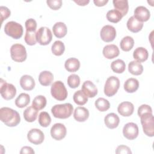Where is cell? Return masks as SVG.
<instances>
[{
	"label": "cell",
	"instance_id": "cell-33",
	"mask_svg": "<svg viewBox=\"0 0 154 154\" xmlns=\"http://www.w3.org/2000/svg\"><path fill=\"white\" fill-rule=\"evenodd\" d=\"M111 68L114 72L117 73H122L125 70L126 64L123 60L117 59L111 63Z\"/></svg>",
	"mask_w": 154,
	"mask_h": 154
},
{
	"label": "cell",
	"instance_id": "cell-15",
	"mask_svg": "<svg viewBox=\"0 0 154 154\" xmlns=\"http://www.w3.org/2000/svg\"><path fill=\"white\" fill-rule=\"evenodd\" d=\"M134 105L131 102L127 101L120 103L117 107L118 112L123 117H129L131 116L134 112Z\"/></svg>",
	"mask_w": 154,
	"mask_h": 154
},
{
	"label": "cell",
	"instance_id": "cell-13",
	"mask_svg": "<svg viewBox=\"0 0 154 154\" xmlns=\"http://www.w3.org/2000/svg\"><path fill=\"white\" fill-rule=\"evenodd\" d=\"M67 133L66 126L60 123L54 124L51 129V137L56 140H61L63 139Z\"/></svg>",
	"mask_w": 154,
	"mask_h": 154
},
{
	"label": "cell",
	"instance_id": "cell-8",
	"mask_svg": "<svg viewBox=\"0 0 154 154\" xmlns=\"http://www.w3.org/2000/svg\"><path fill=\"white\" fill-rule=\"evenodd\" d=\"M0 93L4 99L10 100L16 96V88L13 84L7 83L5 81L1 79Z\"/></svg>",
	"mask_w": 154,
	"mask_h": 154
},
{
	"label": "cell",
	"instance_id": "cell-26",
	"mask_svg": "<svg viewBox=\"0 0 154 154\" xmlns=\"http://www.w3.org/2000/svg\"><path fill=\"white\" fill-rule=\"evenodd\" d=\"M112 2L116 10L120 11L123 17L127 14L129 10L128 1L127 0H114Z\"/></svg>",
	"mask_w": 154,
	"mask_h": 154
},
{
	"label": "cell",
	"instance_id": "cell-32",
	"mask_svg": "<svg viewBox=\"0 0 154 154\" xmlns=\"http://www.w3.org/2000/svg\"><path fill=\"white\" fill-rule=\"evenodd\" d=\"M47 103L46 99L42 95H38L34 97L33 99L32 106L37 110L39 111L43 109Z\"/></svg>",
	"mask_w": 154,
	"mask_h": 154
},
{
	"label": "cell",
	"instance_id": "cell-21",
	"mask_svg": "<svg viewBox=\"0 0 154 154\" xmlns=\"http://www.w3.org/2000/svg\"><path fill=\"white\" fill-rule=\"evenodd\" d=\"M89 117L88 110L83 106H78L75 108L73 113L74 119L79 122H83L87 120Z\"/></svg>",
	"mask_w": 154,
	"mask_h": 154
},
{
	"label": "cell",
	"instance_id": "cell-30",
	"mask_svg": "<svg viewBox=\"0 0 154 154\" xmlns=\"http://www.w3.org/2000/svg\"><path fill=\"white\" fill-rule=\"evenodd\" d=\"M30 102V96L27 93L20 94L15 100V105L18 108H24Z\"/></svg>",
	"mask_w": 154,
	"mask_h": 154
},
{
	"label": "cell",
	"instance_id": "cell-28",
	"mask_svg": "<svg viewBox=\"0 0 154 154\" xmlns=\"http://www.w3.org/2000/svg\"><path fill=\"white\" fill-rule=\"evenodd\" d=\"M38 115V110L35 109L32 105L28 106L23 111L24 119L28 122H34Z\"/></svg>",
	"mask_w": 154,
	"mask_h": 154
},
{
	"label": "cell",
	"instance_id": "cell-44",
	"mask_svg": "<svg viewBox=\"0 0 154 154\" xmlns=\"http://www.w3.org/2000/svg\"><path fill=\"white\" fill-rule=\"evenodd\" d=\"M116 153L117 154H131L132 152L130 149V148L125 145H120L117 146L116 150Z\"/></svg>",
	"mask_w": 154,
	"mask_h": 154
},
{
	"label": "cell",
	"instance_id": "cell-39",
	"mask_svg": "<svg viewBox=\"0 0 154 154\" xmlns=\"http://www.w3.org/2000/svg\"><path fill=\"white\" fill-rule=\"evenodd\" d=\"M25 42L28 45L32 46L37 42L35 31H26L25 35Z\"/></svg>",
	"mask_w": 154,
	"mask_h": 154
},
{
	"label": "cell",
	"instance_id": "cell-12",
	"mask_svg": "<svg viewBox=\"0 0 154 154\" xmlns=\"http://www.w3.org/2000/svg\"><path fill=\"white\" fill-rule=\"evenodd\" d=\"M27 138L30 143L35 145H38L43 142L45 135L40 129L33 128L28 132Z\"/></svg>",
	"mask_w": 154,
	"mask_h": 154
},
{
	"label": "cell",
	"instance_id": "cell-6",
	"mask_svg": "<svg viewBox=\"0 0 154 154\" xmlns=\"http://www.w3.org/2000/svg\"><path fill=\"white\" fill-rule=\"evenodd\" d=\"M10 55L11 59L16 62H23L26 59L27 54L25 46L16 43L11 46Z\"/></svg>",
	"mask_w": 154,
	"mask_h": 154
},
{
	"label": "cell",
	"instance_id": "cell-46",
	"mask_svg": "<svg viewBox=\"0 0 154 154\" xmlns=\"http://www.w3.org/2000/svg\"><path fill=\"white\" fill-rule=\"evenodd\" d=\"M35 152L32 149V147L29 146H24L21 149V150L20 152V154H25V153H34Z\"/></svg>",
	"mask_w": 154,
	"mask_h": 154
},
{
	"label": "cell",
	"instance_id": "cell-43",
	"mask_svg": "<svg viewBox=\"0 0 154 154\" xmlns=\"http://www.w3.org/2000/svg\"><path fill=\"white\" fill-rule=\"evenodd\" d=\"M152 113V108L146 104H143L138 109V115L139 117H140L141 115L145 114V113Z\"/></svg>",
	"mask_w": 154,
	"mask_h": 154
},
{
	"label": "cell",
	"instance_id": "cell-16",
	"mask_svg": "<svg viewBox=\"0 0 154 154\" xmlns=\"http://www.w3.org/2000/svg\"><path fill=\"white\" fill-rule=\"evenodd\" d=\"M81 90L87 97H94L97 94L96 86L90 81H85L83 83Z\"/></svg>",
	"mask_w": 154,
	"mask_h": 154
},
{
	"label": "cell",
	"instance_id": "cell-45",
	"mask_svg": "<svg viewBox=\"0 0 154 154\" xmlns=\"http://www.w3.org/2000/svg\"><path fill=\"white\" fill-rule=\"evenodd\" d=\"M0 12H1V17L2 20V22L7 19L11 14L10 10L6 7L1 6L0 7Z\"/></svg>",
	"mask_w": 154,
	"mask_h": 154
},
{
	"label": "cell",
	"instance_id": "cell-11",
	"mask_svg": "<svg viewBox=\"0 0 154 154\" xmlns=\"http://www.w3.org/2000/svg\"><path fill=\"white\" fill-rule=\"evenodd\" d=\"M101 39L105 42H111L116 37V30L111 25H106L102 27L100 32Z\"/></svg>",
	"mask_w": 154,
	"mask_h": 154
},
{
	"label": "cell",
	"instance_id": "cell-41",
	"mask_svg": "<svg viewBox=\"0 0 154 154\" xmlns=\"http://www.w3.org/2000/svg\"><path fill=\"white\" fill-rule=\"evenodd\" d=\"M46 3L48 5L54 10L60 9L62 5L61 0H48Z\"/></svg>",
	"mask_w": 154,
	"mask_h": 154
},
{
	"label": "cell",
	"instance_id": "cell-9",
	"mask_svg": "<svg viewBox=\"0 0 154 154\" xmlns=\"http://www.w3.org/2000/svg\"><path fill=\"white\" fill-rule=\"evenodd\" d=\"M37 42L40 45H47L52 41V34L50 29L46 26L40 27L36 32Z\"/></svg>",
	"mask_w": 154,
	"mask_h": 154
},
{
	"label": "cell",
	"instance_id": "cell-17",
	"mask_svg": "<svg viewBox=\"0 0 154 154\" xmlns=\"http://www.w3.org/2000/svg\"><path fill=\"white\" fill-rule=\"evenodd\" d=\"M102 53L106 58L112 59L119 56L120 51L116 45L111 44L104 46Z\"/></svg>",
	"mask_w": 154,
	"mask_h": 154
},
{
	"label": "cell",
	"instance_id": "cell-14",
	"mask_svg": "<svg viewBox=\"0 0 154 154\" xmlns=\"http://www.w3.org/2000/svg\"><path fill=\"white\" fill-rule=\"evenodd\" d=\"M134 16L141 22H146L150 17V13L146 7L144 6H138L134 10Z\"/></svg>",
	"mask_w": 154,
	"mask_h": 154
},
{
	"label": "cell",
	"instance_id": "cell-40",
	"mask_svg": "<svg viewBox=\"0 0 154 154\" xmlns=\"http://www.w3.org/2000/svg\"><path fill=\"white\" fill-rule=\"evenodd\" d=\"M67 84L72 88L78 87L80 84V78L76 74H72L67 78Z\"/></svg>",
	"mask_w": 154,
	"mask_h": 154
},
{
	"label": "cell",
	"instance_id": "cell-23",
	"mask_svg": "<svg viewBox=\"0 0 154 154\" xmlns=\"http://www.w3.org/2000/svg\"><path fill=\"white\" fill-rule=\"evenodd\" d=\"M149 57V53L147 50L143 47H138L136 48L133 52L134 58L140 62H144L146 61Z\"/></svg>",
	"mask_w": 154,
	"mask_h": 154
},
{
	"label": "cell",
	"instance_id": "cell-24",
	"mask_svg": "<svg viewBox=\"0 0 154 154\" xmlns=\"http://www.w3.org/2000/svg\"><path fill=\"white\" fill-rule=\"evenodd\" d=\"M54 80L53 74L47 70L43 71L40 72L38 76V81L40 84L43 86L49 85Z\"/></svg>",
	"mask_w": 154,
	"mask_h": 154
},
{
	"label": "cell",
	"instance_id": "cell-4",
	"mask_svg": "<svg viewBox=\"0 0 154 154\" xmlns=\"http://www.w3.org/2000/svg\"><path fill=\"white\" fill-rule=\"evenodd\" d=\"M4 32L11 37L14 39H19L22 36L23 26L14 21H10L5 25Z\"/></svg>",
	"mask_w": 154,
	"mask_h": 154
},
{
	"label": "cell",
	"instance_id": "cell-3",
	"mask_svg": "<svg viewBox=\"0 0 154 154\" xmlns=\"http://www.w3.org/2000/svg\"><path fill=\"white\" fill-rule=\"evenodd\" d=\"M144 133L148 137L154 136V122L152 113H145L140 117Z\"/></svg>",
	"mask_w": 154,
	"mask_h": 154
},
{
	"label": "cell",
	"instance_id": "cell-18",
	"mask_svg": "<svg viewBox=\"0 0 154 154\" xmlns=\"http://www.w3.org/2000/svg\"><path fill=\"white\" fill-rule=\"evenodd\" d=\"M20 85L24 90L29 91L34 88L35 83L34 78L31 76L25 75L20 79Z\"/></svg>",
	"mask_w": 154,
	"mask_h": 154
},
{
	"label": "cell",
	"instance_id": "cell-34",
	"mask_svg": "<svg viewBox=\"0 0 154 154\" xmlns=\"http://www.w3.org/2000/svg\"><path fill=\"white\" fill-rule=\"evenodd\" d=\"M123 17L122 14L120 11L116 9L109 10L106 13V19L108 21L112 23H117L121 20Z\"/></svg>",
	"mask_w": 154,
	"mask_h": 154
},
{
	"label": "cell",
	"instance_id": "cell-2",
	"mask_svg": "<svg viewBox=\"0 0 154 154\" xmlns=\"http://www.w3.org/2000/svg\"><path fill=\"white\" fill-rule=\"evenodd\" d=\"M73 111V107L70 103L55 105L51 109L54 117L61 119L69 118L72 115Z\"/></svg>",
	"mask_w": 154,
	"mask_h": 154
},
{
	"label": "cell",
	"instance_id": "cell-22",
	"mask_svg": "<svg viewBox=\"0 0 154 154\" xmlns=\"http://www.w3.org/2000/svg\"><path fill=\"white\" fill-rule=\"evenodd\" d=\"M52 31L54 34L57 38H63L67 32V29L66 24L61 22L55 23L52 27Z\"/></svg>",
	"mask_w": 154,
	"mask_h": 154
},
{
	"label": "cell",
	"instance_id": "cell-47",
	"mask_svg": "<svg viewBox=\"0 0 154 154\" xmlns=\"http://www.w3.org/2000/svg\"><path fill=\"white\" fill-rule=\"evenodd\" d=\"M108 2V0H94V4L98 7H102L104 6L107 2Z\"/></svg>",
	"mask_w": 154,
	"mask_h": 154
},
{
	"label": "cell",
	"instance_id": "cell-25",
	"mask_svg": "<svg viewBox=\"0 0 154 154\" xmlns=\"http://www.w3.org/2000/svg\"><path fill=\"white\" fill-rule=\"evenodd\" d=\"M124 89L127 93H134L139 87L138 81L134 78L128 79L124 83Z\"/></svg>",
	"mask_w": 154,
	"mask_h": 154
},
{
	"label": "cell",
	"instance_id": "cell-10",
	"mask_svg": "<svg viewBox=\"0 0 154 154\" xmlns=\"http://www.w3.org/2000/svg\"><path fill=\"white\" fill-rule=\"evenodd\" d=\"M138 127L136 123L129 122L126 123L123 128L124 137L129 140L135 139L138 135Z\"/></svg>",
	"mask_w": 154,
	"mask_h": 154
},
{
	"label": "cell",
	"instance_id": "cell-35",
	"mask_svg": "<svg viewBox=\"0 0 154 154\" xmlns=\"http://www.w3.org/2000/svg\"><path fill=\"white\" fill-rule=\"evenodd\" d=\"M51 51L55 55L60 56L63 54L65 51V46L61 41L57 40L52 44Z\"/></svg>",
	"mask_w": 154,
	"mask_h": 154
},
{
	"label": "cell",
	"instance_id": "cell-31",
	"mask_svg": "<svg viewBox=\"0 0 154 154\" xmlns=\"http://www.w3.org/2000/svg\"><path fill=\"white\" fill-rule=\"evenodd\" d=\"M134 45V40L132 37L126 36L123 37L120 43V48L123 51H129L132 49Z\"/></svg>",
	"mask_w": 154,
	"mask_h": 154
},
{
	"label": "cell",
	"instance_id": "cell-38",
	"mask_svg": "<svg viewBox=\"0 0 154 154\" xmlns=\"http://www.w3.org/2000/svg\"><path fill=\"white\" fill-rule=\"evenodd\" d=\"M51 122V118L49 114L46 111H42L38 116V123L42 127H48Z\"/></svg>",
	"mask_w": 154,
	"mask_h": 154
},
{
	"label": "cell",
	"instance_id": "cell-19",
	"mask_svg": "<svg viewBox=\"0 0 154 154\" xmlns=\"http://www.w3.org/2000/svg\"><path fill=\"white\" fill-rule=\"evenodd\" d=\"M104 122L107 128L112 129L118 126L120 123V119L116 114L111 112L108 114L105 117Z\"/></svg>",
	"mask_w": 154,
	"mask_h": 154
},
{
	"label": "cell",
	"instance_id": "cell-1",
	"mask_svg": "<svg viewBox=\"0 0 154 154\" xmlns=\"http://www.w3.org/2000/svg\"><path fill=\"white\" fill-rule=\"evenodd\" d=\"M0 119L9 127L16 126L20 122L19 112L8 107H2L0 109Z\"/></svg>",
	"mask_w": 154,
	"mask_h": 154
},
{
	"label": "cell",
	"instance_id": "cell-48",
	"mask_svg": "<svg viewBox=\"0 0 154 154\" xmlns=\"http://www.w3.org/2000/svg\"><path fill=\"white\" fill-rule=\"evenodd\" d=\"M74 2H76L77 4H78L80 6H84V5H87L89 3L90 1L89 0H82V1H81V0H77V1L74 0Z\"/></svg>",
	"mask_w": 154,
	"mask_h": 154
},
{
	"label": "cell",
	"instance_id": "cell-7",
	"mask_svg": "<svg viewBox=\"0 0 154 154\" xmlns=\"http://www.w3.org/2000/svg\"><path fill=\"white\" fill-rule=\"evenodd\" d=\"M120 87V80L114 76H109L107 78L105 86L104 93L108 97H111L116 94Z\"/></svg>",
	"mask_w": 154,
	"mask_h": 154
},
{
	"label": "cell",
	"instance_id": "cell-37",
	"mask_svg": "<svg viewBox=\"0 0 154 154\" xmlns=\"http://www.w3.org/2000/svg\"><path fill=\"white\" fill-rule=\"evenodd\" d=\"M95 106L96 108L101 112L107 111L110 107V103L109 101L103 97H99L95 101Z\"/></svg>",
	"mask_w": 154,
	"mask_h": 154
},
{
	"label": "cell",
	"instance_id": "cell-27",
	"mask_svg": "<svg viewBox=\"0 0 154 154\" xmlns=\"http://www.w3.org/2000/svg\"><path fill=\"white\" fill-rule=\"evenodd\" d=\"M65 69L69 72H75L80 67V62L76 58H68L64 63Z\"/></svg>",
	"mask_w": 154,
	"mask_h": 154
},
{
	"label": "cell",
	"instance_id": "cell-20",
	"mask_svg": "<svg viewBox=\"0 0 154 154\" xmlns=\"http://www.w3.org/2000/svg\"><path fill=\"white\" fill-rule=\"evenodd\" d=\"M128 29L134 33L138 32L141 31L143 27V22L138 20L134 16H131L126 23Z\"/></svg>",
	"mask_w": 154,
	"mask_h": 154
},
{
	"label": "cell",
	"instance_id": "cell-5",
	"mask_svg": "<svg viewBox=\"0 0 154 154\" xmlns=\"http://www.w3.org/2000/svg\"><path fill=\"white\" fill-rule=\"evenodd\" d=\"M51 93L54 98L60 101L65 100L68 94L64 83L60 81H57L52 84L51 88Z\"/></svg>",
	"mask_w": 154,
	"mask_h": 154
},
{
	"label": "cell",
	"instance_id": "cell-36",
	"mask_svg": "<svg viewBox=\"0 0 154 154\" xmlns=\"http://www.w3.org/2000/svg\"><path fill=\"white\" fill-rule=\"evenodd\" d=\"M73 101L78 105H83L88 101L87 96L82 91V90L76 91L73 94Z\"/></svg>",
	"mask_w": 154,
	"mask_h": 154
},
{
	"label": "cell",
	"instance_id": "cell-42",
	"mask_svg": "<svg viewBox=\"0 0 154 154\" xmlns=\"http://www.w3.org/2000/svg\"><path fill=\"white\" fill-rule=\"evenodd\" d=\"M25 24L26 31H36L37 22L34 19H29L26 20Z\"/></svg>",
	"mask_w": 154,
	"mask_h": 154
},
{
	"label": "cell",
	"instance_id": "cell-29",
	"mask_svg": "<svg viewBox=\"0 0 154 154\" xmlns=\"http://www.w3.org/2000/svg\"><path fill=\"white\" fill-rule=\"evenodd\" d=\"M128 70L134 75H140L143 72V66L136 60L132 61L128 64Z\"/></svg>",
	"mask_w": 154,
	"mask_h": 154
}]
</instances>
